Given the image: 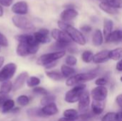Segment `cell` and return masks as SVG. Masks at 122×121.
I'll return each instance as SVG.
<instances>
[{"label": "cell", "mask_w": 122, "mask_h": 121, "mask_svg": "<svg viewBox=\"0 0 122 121\" xmlns=\"http://www.w3.org/2000/svg\"><path fill=\"white\" fill-rule=\"evenodd\" d=\"M76 71L74 68H71L69 66L67 65H62L61 66V73L62 74L64 78H69L72 76H74V74H75Z\"/></svg>", "instance_id": "cell-20"}, {"label": "cell", "mask_w": 122, "mask_h": 121, "mask_svg": "<svg viewBox=\"0 0 122 121\" xmlns=\"http://www.w3.org/2000/svg\"><path fill=\"white\" fill-rule=\"evenodd\" d=\"M90 104V96L87 91H84L79 101L78 108L82 113H85L88 111Z\"/></svg>", "instance_id": "cell-9"}, {"label": "cell", "mask_w": 122, "mask_h": 121, "mask_svg": "<svg viewBox=\"0 0 122 121\" xmlns=\"http://www.w3.org/2000/svg\"><path fill=\"white\" fill-rule=\"evenodd\" d=\"M19 111H20V108L17 107V108H14L11 110V111L10 113H14V114H16V113H18Z\"/></svg>", "instance_id": "cell-46"}, {"label": "cell", "mask_w": 122, "mask_h": 121, "mask_svg": "<svg viewBox=\"0 0 122 121\" xmlns=\"http://www.w3.org/2000/svg\"><path fill=\"white\" fill-rule=\"evenodd\" d=\"M99 7L101 8V9L102 11H104V12H106L107 14H112V15L118 14V10L117 9H114V8L112 7L111 6H109V4H107L106 3L102 2L99 4Z\"/></svg>", "instance_id": "cell-25"}, {"label": "cell", "mask_w": 122, "mask_h": 121, "mask_svg": "<svg viewBox=\"0 0 122 121\" xmlns=\"http://www.w3.org/2000/svg\"><path fill=\"white\" fill-rule=\"evenodd\" d=\"M42 113L43 114L46 116H55L56 114L58 113L59 112V109L57 108V106L56 105L55 103L49 104L47 106H43V108H41Z\"/></svg>", "instance_id": "cell-16"}, {"label": "cell", "mask_w": 122, "mask_h": 121, "mask_svg": "<svg viewBox=\"0 0 122 121\" xmlns=\"http://www.w3.org/2000/svg\"><path fill=\"white\" fill-rule=\"evenodd\" d=\"M116 113H107L103 116L102 121H116Z\"/></svg>", "instance_id": "cell-36"}, {"label": "cell", "mask_w": 122, "mask_h": 121, "mask_svg": "<svg viewBox=\"0 0 122 121\" xmlns=\"http://www.w3.org/2000/svg\"><path fill=\"white\" fill-rule=\"evenodd\" d=\"M26 113L29 116L31 117H45V116L42 113L41 108H29L26 110Z\"/></svg>", "instance_id": "cell-26"}, {"label": "cell", "mask_w": 122, "mask_h": 121, "mask_svg": "<svg viewBox=\"0 0 122 121\" xmlns=\"http://www.w3.org/2000/svg\"><path fill=\"white\" fill-rule=\"evenodd\" d=\"M16 40L19 42H23V43H26L30 46H39V44L36 41L35 39L34 35H30V34H20L17 35L15 36Z\"/></svg>", "instance_id": "cell-12"}, {"label": "cell", "mask_w": 122, "mask_h": 121, "mask_svg": "<svg viewBox=\"0 0 122 121\" xmlns=\"http://www.w3.org/2000/svg\"><path fill=\"white\" fill-rule=\"evenodd\" d=\"M49 31L46 29H41L34 34V36L39 44H47L50 42Z\"/></svg>", "instance_id": "cell-10"}, {"label": "cell", "mask_w": 122, "mask_h": 121, "mask_svg": "<svg viewBox=\"0 0 122 121\" xmlns=\"http://www.w3.org/2000/svg\"><path fill=\"white\" fill-rule=\"evenodd\" d=\"M65 62L66 63L67 66H74L77 63V59L75 56H72V55H69L66 58Z\"/></svg>", "instance_id": "cell-34"}, {"label": "cell", "mask_w": 122, "mask_h": 121, "mask_svg": "<svg viewBox=\"0 0 122 121\" xmlns=\"http://www.w3.org/2000/svg\"><path fill=\"white\" fill-rule=\"evenodd\" d=\"M4 14V10H3V8L1 6V5H0V17H1Z\"/></svg>", "instance_id": "cell-48"}, {"label": "cell", "mask_w": 122, "mask_h": 121, "mask_svg": "<svg viewBox=\"0 0 122 121\" xmlns=\"http://www.w3.org/2000/svg\"><path fill=\"white\" fill-rule=\"evenodd\" d=\"M108 83V81L106 78L104 77H101L97 79V81H95V84L97 85L98 86H104L105 85H107Z\"/></svg>", "instance_id": "cell-37"}, {"label": "cell", "mask_w": 122, "mask_h": 121, "mask_svg": "<svg viewBox=\"0 0 122 121\" xmlns=\"http://www.w3.org/2000/svg\"><path fill=\"white\" fill-rule=\"evenodd\" d=\"M92 42L95 46H99L103 44L104 42L103 34L99 29H97L94 31L92 37Z\"/></svg>", "instance_id": "cell-19"}, {"label": "cell", "mask_w": 122, "mask_h": 121, "mask_svg": "<svg viewBox=\"0 0 122 121\" xmlns=\"http://www.w3.org/2000/svg\"><path fill=\"white\" fill-rule=\"evenodd\" d=\"M32 92L36 94V95H39V96H47L49 94V92L46 89H45L43 87H40V86H36L35 88H33Z\"/></svg>", "instance_id": "cell-33"}, {"label": "cell", "mask_w": 122, "mask_h": 121, "mask_svg": "<svg viewBox=\"0 0 122 121\" xmlns=\"http://www.w3.org/2000/svg\"><path fill=\"white\" fill-rule=\"evenodd\" d=\"M116 121H122V111L116 114Z\"/></svg>", "instance_id": "cell-45"}, {"label": "cell", "mask_w": 122, "mask_h": 121, "mask_svg": "<svg viewBox=\"0 0 122 121\" xmlns=\"http://www.w3.org/2000/svg\"><path fill=\"white\" fill-rule=\"evenodd\" d=\"M9 99V96L8 94H5L2 92L0 91V107L2 106L3 103L7 100Z\"/></svg>", "instance_id": "cell-39"}, {"label": "cell", "mask_w": 122, "mask_h": 121, "mask_svg": "<svg viewBox=\"0 0 122 121\" xmlns=\"http://www.w3.org/2000/svg\"><path fill=\"white\" fill-rule=\"evenodd\" d=\"M14 101L12 99H7L1 106V112L2 113H7L11 111V110L14 108Z\"/></svg>", "instance_id": "cell-22"}, {"label": "cell", "mask_w": 122, "mask_h": 121, "mask_svg": "<svg viewBox=\"0 0 122 121\" xmlns=\"http://www.w3.org/2000/svg\"><path fill=\"white\" fill-rule=\"evenodd\" d=\"M66 54V51H54L41 55L36 61V63L41 66H46V65L53 62L57 61L59 59L64 57Z\"/></svg>", "instance_id": "cell-2"}, {"label": "cell", "mask_w": 122, "mask_h": 121, "mask_svg": "<svg viewBox=\"0 0 122 121\" xmlns=\"http://www.w3.org/2000/svg\"><path fill=\"white\" fill-rule=\"evenodd\" d=\"M26 85L29 88H35L36 86H38L40 83H41V80L36 77V76H30L27 78L26 81Z\"/></svg>", "instance_id": "cell-28"}, {"label": "cell", "mask_w": 122, "mask_h": 121, "mask_svg": "<svg viewBox=\"0 0 122 121\" xmlns=\"http://www.w3.org/2000/svg\"><path fill=\"white\" fill-rule=\"evenodd\" d=\"M46 74L47 77L55 81H59L64 78L62 74L57 71H49L46 72Z\"/></svg>", "instance_id": "cell-24"}, {"label": "cell", "mask_w": 122, "mask_h": 121, "mask_svg": "<svg viewBox=\"0 0 122 121\" xmlns=\"http://www.w3.org/2000/svg\"><path fill=\"white\" fill-rule=\"evenodd\" d=\"M109 59H112L114 61L119 60L122 58V48H117L115 49H113L112 51H109Z\"/></svg>", "instance_id": "cell-23"}, {"label": "cell", "mask_w": 122, "mask_h": 121, "mask_svg": "<svg viewBox=\"0 0 122 121\" xmlns=\"http://www.w3.org/2000/svg\"><path fill=\"white\" fill-rule=\"evenodd\" d=\"M17 66L14 63H9L6 64L0 71V82L9 81L13 78L16 71Z\"/></svg>", "instance_id": "cell-6"}, {"label": "cell", "mask_w": 122, "mask_h": 121, "mask_svg": "<svg viewBox=\"0 0 122 121\" xmlns=\"http://www.w3.org/2000/svg\"><path fill=\"white\" fill-rule=\"evenodd\" d=\"M13 90V83L10 81H6L2 82L1 87H0V91L5 93L8 94L11 91Z\"/></svg>", "instance_id": "cell-27"}, {"label": "cell", "mask_w": 122, "mask_h": 121, "mask_svg": "<svg viewBox=\"0 0 122 121\" xmlns=\"http://www.w3.org/2000/svg\"><path fill=\"white\" fill-rule=\"evenodd\" d=\"M109 51L108 50H104L96 53L95 55H94L93 62L94 63H102L107 61L109 59Z\"/></svg>", "instance_id": "cell-15"}, {"label": "cell", "mask_w": 122, "mask_h": 121, "mask_svg": "<svg viewBox=\"0 0 122 121\" xmlns=\"http://www.w3.org/2000/svg\"><path fill=\"white\" fill-rule=\"evenodd\" d=\"M114 23L112 20L106 19L104 21V29H103V33L105 36V39L112 32Z\"/></svg>", "instance_id": "cell-21"}, {"label": "cell", "mask_w": 122, "mask_h": 121, "mask_svg": "<svg viewBox=\"0 0 122 121\" xmlns=\"http://www.w3.org/2000/svg\"><path fill=\"white\" fill-rule=\"evenodd\" d=\"M111 6L114 9H120L122 8V0H109L107 3H106Z\"/></svg>", "instance_id": "cell-35"}, {"label": "cell", "mask_w": 122, "mask_h": 121, "mask_svg": "<svg viewBox=\"0 0 122 121\" xmlns=\"http://www.w3.org/2000/svg\"><path fill=\"white\" fill-rule=\"evenodd\" d=\"M55 101H56V97H55L54 96L48 94L47 96H44V97L41 99L40 103H41V106H47V105H49V104L55 103Z\"/></svg>", "instance_id": "cell-29"}, {"label": "cell", "mask_w": 122, "mask_h": 121, "mask_svg": "<svg viewBox=\"0 0 122 121\" xmlns=\"http://www.w3.org/2000/svg\"><path fill=\"white\" fill-rule=\"evenodd\" d=\"M120 81H122V77H121V78H120Z\"/></svg>", "instance_id": "cell-49"}, {"label": "cell", "mask_w": 122, "mask_h": 121, "mask_svg": "<svg viewBox=\"0 0 122 121\" xmlns=\"http://www.w3.org/2000/svg\"><path fill=\"white\" fill-rule=\"evenodd\" d=\"M94 53L91 51H85L81 54V59L84 63H90L93 61Z\"/></svg>", "instance_id": "cell-31"}, {"label": "cell", "mask_w": 122, "mask_h": 121, "mask_svg": "<svg viewBox=\"0 0 122 121\" xmlns=\"http://www.w3.org/2000/svg\"><path fill=\"white\" fill-rule=\"evenodd\" d=\"M4 61H5V58L4 56H0V68H1V66H3L4 63Z\"/></svg>", "instance_id": "cell-47"}, {"label": "cell", "mask_w": 122, "mask_h": 121, "mask_svg": "<svg viewBox=\"0 0 122 121\" xmlns=\"http://www.w3.org/2000/svg\"><path fill=\"white\" fill-rule=\"evenodd\" d=\"M105 108L104 101H93L92 103V111L94 115H100L103 113Z\"/></svg>", "instance_id": "cell-17"}, {"label": "cell", "mask_w": 122, "mask_h": 121, "mask_svg": "<svg viewBox=\"0 0 122 121\" xmlns=\"http://www.w3.org/2000/svg\"><path fill=\"white\" fill-rule=\"evenodd\" d=\"M116 68H117V70L119 71H122V59L121 61H119L117 63Z\"/></svg>", "instance_id": "cell-43"}, {"label": "cell", "mask_w": 122, "mask_h": 121, "mask_svg": "<svg viewBox=\"0 0 122 121\" xmlns=\"http://www.w3.org/2000/svg\"><path fill=\"white\" fill-rule=\"evenodd\" d=\"M107 42H119L122 40V30H116L112 31L106 39Z\"/></svg>", "instance_id": "cell-18"}, {"label": "cell", "mask_w": 122, "mask_h": 121, "mask_svg": "<svg viewBox=\"0 0 122 121\" xmlns=\"http://www.w3.org/2000/svg\"><path fill=\"white\" fill-rule=\"evenodd\" d=\"M116 102L117 103V105L122 109V93L119 94L117 96L116 98Z\"/></svg>", "instance_id": "cell-41"}, {"label": "cell", "mask_w": 122, "mask_h": 121, "mask_svg": "<svg viewBox=\"0 0 122 121\" xmlns=\"http://www.w3.org/2000/svg\"><path fill=\"white\" fill-rule=\"evenodd\" d=\"M12 22L14 25L24 31H31L34 29V26L31 21L26 17L21 15H15L12 17Z\"/></svg>", "instance_id": "cell-4"}, {"label": "cell", "mask_w": 122, "mask_h": 121, "mask_svg": "<svg viewBox=\"0 0 122 121\" xmlns=\"http://www.w3.org/2000/svg\"><path fill=\"white\" fill-rule=\"evenodd\" d=\"M29 101H30L29 98L26 95H21L18 96V98H16V103L22 107H24L29 105Z\"/></svg>", "instance_id": "cell-32"}, {"label": "cell", "mask_w": 122, "mask_h": 121, "mask_svg": "<svg viewBox=\"0 0 122 121\" xmlns=\"http://www.w3.org/2000/svg\"><path fill=\"white\" fill-rule=\"evenodd\" d=\"M64 116L68 119H76L79 115L78 112L75 109H67L64 112Z\"/></svg>", "instance_id": "cell-30"}, {"label": "cell", "mask_w": 122, "mask_h": 121, "mask_svg": "<svg viewBox=\"0 0 122 121\" xmlns=\"http://www.w3.org/2000/svg\"><path fill=\"white\" fill-rule=\"evenodd\" d=\"M78 16V12L76 10L72 8H69L65 10H64L61 14H60V18L62 20V21H69L74 18H76Z\"/></svg>", "instance_id": "cell-14"}, {"label": "cell", "mask_w": 122, "mask_h": 121, "mask_svg": "<svg viewBox=\"0 0 122 121\" xmlns=\"http://www.w3.org/2000/svg\"><path fill=\"white\" fill-rule=\"evenodd\" d=\"M39 48V46H33L29 45L26 43L21 42V43H19L16 49V52L19 56L26 57L29 55L36 54Z\"/></svg>", "instance_id": "cell-5"}, {"label": "cell", "mask_w": 122, "mask_h": 121, "mask_svg": "<svg viewBox=\"0 0 122 121\" xmlns=\"http://www.w3.org/2000/svg\"><path fill=\"white\" fill-rule=\"evenodd\" d=\"M12 2H13V0H0V5L8 7L11 6Z\"/></svg>", "instance_id": "cell-40"}, {"label": "cell", "mask_w": 122, "mask_h": 121, "mask_svg": "<svg viewBox=\"0 0 122 121\" xmlns=\"http://www.w3.org/2000/svg\"><path fill=\"white\" fill-rule=\"evenodd\" d=\"M91 96L94 101H104L108 96V90L105 86H97L92 91Z\"/></svg>", "instance_id": "cell-8"}, {"label": "cell", "mask_w": 122, "mask_h": 121, "mask_svg": "<svg viewBox=\"0 0 122 121\" xmlns=\"http://www.w3.org/2000/svg\"><path fill=\"white\" fill-rule=\"evenodd\" d=\"M51 36L54 38V39L56 40V42L59 43H64V44H71V39L69 37V36L64 31L54 29L51 31Z\"/></svg>", "instance_id": "cell-7"}, {"label": "cell", "mask_w": 122, "mask_h": 121, "mask_svg": "<svg viewBox=\"0 0 122 121\" xmlns=\"http://www.w3.org/2000/svg\"><path fill=\"white\" fill-rule=\"evenodd\" d=\"M56 64H57V61H55V62H53V63H49V64L46 65V66H45V68H46V69H50V68H54V66H56Z\"/></svg>", "instance_id": "cell-44"}, {"label": "cell", "mask_w": 122, "mask_h": 121, "mask_svg": "<svg viewBox=\"0 0 122 121\" xmlns=\"http://www.w3.org/2000/svg\"><path fill=\"white\" fill-rule=\"evenodd\" d=\"M81 29L82 30V31L84 32H86V33H89L92 31V27L90 26H88V25H86V26H84L81 28Z\"/></svg>", "instance_id": "cell-42"}, {"label": "cell", "mask_w": 122, "mask_h": 121, "mask_svg": "<svg viewBox=\"0 0 122 121\" xmlns=\"http://www.w3.org/2000/svg\"><path fill=\"white\" fill-rule=\"evenodd\" d=\"M86 89V85L84 83L75 86L65 94L64 100L69 103H74L79 101L83 92Z\"/></svg>", "instance_id": "cell-3"}, {"label": "cell", "mask_w": 122, "mask_h": 121, "mask_svg": "<svg viewBox=\"0 0 122 121\" xmlns=\"http://www.w3.org/2000/svg\"><path fill=\"white\" fill-rule=\"evenodd\" d=\"M28 78H29V73L26 71L21 72L20 74H19L13 83V91H16L21 88Z\"/></svg>", "instance_id": "cell-13"}, {"label": "cell", "mask_w": 122, "mask_h": 121, "mask_svg": "<svg viewBox=\"0 0 122 121\" xmlns=\"http://www.w3.org/2000/svg\"><path fill=\"white\" fill-rule=\"evenodd\" d=\"M58 26L62 31H65L69 36V37L73 41L82 46L86 44V41L84 36L80 31L74 28L73 26L62 21H58Z\"/></svg>", "instance_id": "cell-1"}, {"label": "cell", "mask_w": 122, "mask_h": 121, "mask_svg": "<svg viewBox=\"0 0 122 121\" xmlns=\"http://www.w3.org/2000/svg\"><path fill=\"white\" fill-rule=\"evenodd\" d=\"M8 45H9L8 39L4 34L0 33V46L3 47H7Z\"/></svg>", "instance_id": "cell-38"}, {"label": "cell", "mask_w": 122, "mask_h": 121, "mask_svg": "<svg viewBox=\"0 0 122 121\" xmlns=\"http://www.w3.org/2000/svg\"><path fill=\"white\" fill-rule=\"evenodd\" d=\"M11 11L17 15H24L28 12V5L26 1H18L11 6Z\"/></svg>", "instance_id": "cell-11"}]
</instances>
